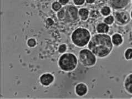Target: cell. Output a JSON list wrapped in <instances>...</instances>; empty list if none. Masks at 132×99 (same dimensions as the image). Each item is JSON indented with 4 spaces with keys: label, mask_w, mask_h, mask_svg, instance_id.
I'll list each match as a JSON object with an SVG mask.
<instances>
[{
    "label": "cell",
    "mask_w": 132,
    "mask_h": 99,
    "mask_svg": "<svg viewBox=\"0 0 132 99\" xmlns=\"http://www.w3.org/2000/svg\"><path fill=\"white\" fill-rule=\"evenodd\" d=\"M88 47L96 57L100 58H105L111 54L113 49L112 38L105 34H96L90 38Z\"/></svg>",
    "instance_id": "obj_1"
},
{
    "label": "cell",
    "mask_w": 132,
    "mask_h": 99,
    "mask_svg": "<svg viewBox=\"0 0 132 99\" xmlns=\"http://www.w3.org/2000/svg\"><path fill=\"white\" fill-rule=\"evenodd\" d=\"M90 39V33L88 29L78 28L72 33L71 40L74 44L78 47H83L89 43Z\"/></svg>",
    "instance_id": "obj_2"
},
{
    "label": "cell",
    "mask_w": 132,
    "mask_h": 99,
    "mask_svg": "<svg viewBox=\"0 0 132 99\" xmlns=\"http://www.w3.org/2000/svg\"><path fill=\"white\" fill-rule=\"evenodd\" d=\"M77 58L72 53L62 54L58 60V66L64 71H71L75 70L77 65Z\"/></svg>",
    "instance_id": "obj_3"
},
{
    "label": "cell",
    "mask_w": 132,
    "mask_h": 99,
    "mask_svg": "<svg viewBox=\"0 0 132 99\" xmlns=\"http://www.w3.org/2000/svg\"><path fill=\"white\" fill-rule=\"evenodd\" d=\"M57 17L61 21L74 22L79 18L78 10L73 6H67L58 12Z\"/></svg>",
    "instance_id": "obj_4"
},
{
    "label": "cell",
    "mask_w": 132,
    "mask_h": 99,
    "mask_svg": "<svg viewBox=\"0 0 132 99\" xmlns=\"http://www.w3.org/2000/svg\"><path fill=\"white\" fill-rule=\"evenodd\" d=\"M79 60L86 67H92L96 65L97 57L89 49H82L79 53Z\"/></svg>",
    "instance_id": "obj_5"
},
{
    "label": "cell",
    "mask_w": 132,
    "mask_h": 99,
    "mask_svg": "<svg viewBox=\"0 0 132 99\" xmlns=\"http://www.w3.org/2000/svg\"><path fill=\"white\" fill-rule=\"evenodd\" d=\"M114 20L117 24L119 25H125L130 21V17L129 13L127 12L119 11L115 13Z\"/></svg>",
    "instance_id": "obj_6"
},
{
    "label": "cell",
    "mask_w": 132,
    "mask_h": 99,
    "mask_svg": "<svg viewBox=\"0 0 132 99\" xmlns=\"http://www.w3.org/2000/svg\"><path fill=\"white\" fill-rule=\"evenodd\" d=\"M130 2V0H109L108 3L111 8L116 10L125 8Z\"/></svg>",
    "instance_id": "obj_7"
},
{
    "label": "cell",
    "mask_w": 132,
    "mask_h": 99,
    "mask_svg": "<svg viewBox=\"0 0 132 99\" xmlns=\"http://www.w3.org/2000/svg\"><path fill=\"white\" fill-rule=\"evenodd\" d=\"M40 83L44 86H48L54 81V76L50 73H46L40 77Z\"/></svg>",
    "instance_id": "obj_8"
},
{
    "label": "cell",
    "mask_w": 132,
    "mask_h": 99,
    "mask_svg": "<svg viewBox=\"0 0 132 99\" xmlns=\"http://www.w3.org/2000/svg\"><path fill=\"white\" fill-rule=\"evenodd\" d=\"M88 91L87 86L84 83H79L76 86L75 92L77 95L79 96H83L86 95Z\"/></svg>",
    "instance_id": "obj_9"
},
{
    "label": "cell",
    "mask_w": 132,
    "mask_h": 99,
    "mask_svg": "<svg viewBox=\"0 0 132 99\" xmlns=\"http://www.w3.org/2000/svg\"><path fill=\"white\" fill-rule=\"evenodd\" d=\"M124 87L127 93L132 95V73L126 77L124 80Z\"/></svg>",
    "instance_id": "obj_10"
},
{
    "label": "cell",
    "mask_w": 132,
    "mask_h": 99,
    "mask_svg": "<svg viewBox=\"0 0 132 99\" xmlns=\"http://www.w3.org/2000/svg\"><path fill=\"white\" fill-rule=\"evenodd\" d=\"M109 30V27L107 24L105 23H100L97 25V31L98 33H107Z\"/></svg>",
    "instance_id": "obj_11"
},
{
    "label": "cell",
    "mask_w": 132,
    "mask_h": 99,
    "mask_svg": "<svg viewBox=\"0 0 132 99\" xmlns=\"http://www.w3.org/2000/svg\"><path fill=\"white\" fill-rule=\"evenodd\" d=\"M112 41L113 44L116 46H119L122 44L123 39L122 36L118 33L114 34L112 37Z\"/></svg>",
    "instance_id": "obj_12"
},
{
    "label": "cell",
    "mask_w": 132,
    "mask_h": 99,
    "mask_svg": "<svg viewBox=\"0 0 132 99\" xmlns=\"http://www.w3.org/2000/svg\"><path fill=\"white\" fill-rule=\"evenodd\" d=\"M78 13H79V16L80 19H81L82 21H86L87 20V18L89 16L88 10L85 8H80L78 11Z\"/></svg>",
    "instance_id": "obj_13"
},
{
    "label": "cell",
    "mask_w": 132,
    "mask_h": 99,
    "mask_svg": "<svg viewBox=\"0 0 132 99\" xmlns=\"http://www.w3.org/2000/svg\"><path fill=\"white\" fill-rule=\"evenodd\" d=\"M111 13V10L108 6H104L101 9V14L104 16H107Z\"/></svg>",
    "instance_id": "obj_14"
},
{
    "label": "cell",
    "mask_w": 132,
    "mask_h": 99,
    "mask_svg": "<svg viewBox=\"0 0 132 99\" xmlns=\"http://www.w3.org/2000/svg\"><path fill=\"white\" fill-rule=\"evenodd\" d=\"M124 57L127 60H131L132 59V48H128L124 52Z\"/></svg>",
    "instance_id": "obj_15"
},
{
    "label": "cell",
    "mask_w": 132,
    "mask_h": 99,
    "mask_svg": "<svg viewBox=\"0 0 132 99\" xmlns=\"http://www.w3.org/2000/svg\"><path fill=\"white\" fill-rule=\"evenodd\" d=\"M104 22L108 25H111L114 21V18L113 16H109L107 17H105L104 19Z\"/></svg>",
    "instance_id": "obj_16"
},
{
    "label": "cell",
    "mask_w": 132,
    "mask_h": 99,
    "mask_svg": "<svg viewBox=\"0 0 132 99\" xmlns=\"http://www.w3.org/2000/svg\"><path fill=\"white\" fill-rule=\"evenodd\" d=\"M52 9L54 11H58L61 9L62 6L61 5L60 3V2H54L52 5Z\"/></svg>",
    "instance_id": "obj_17"
},
{
    "label": "cell",
    "mask_w": 132,
    "mask_h": 99,
    "mask_svg": "<svg viewBox=\"0 0 132 99\" xmlns=\"http://www.w3.org/2000/svg\"><path fill=\"white\" fill-rule=\"evenodd\" d=\"M36 41L34 38H30L27 41V45L29 47H34L36 45Z\"/></svg>",
    "instance_id": "obj_18"
},
{
    "label": "cell",
    "mask_w": 132,
    "mask_h": 99,
    "mask_svg": "<svg viewBox=\"0 0 132 99\" xmlns=\"http://www.w3.org/2000/svg\"><path fill=\"white\" fill-rule=\"evenodd\" d=\"M66 50H67V46L65 44H62L58 48V52L61 54L65 52Z\"/></svg>",
    "instance_id": "obj_19"
},
{
    "label": "cell",
    "mask_w": 132,
    "mask_h": 99,
    "mask_svg": "<svg viewBox=\"0 0 132 99\" xmlns=\"http://www.w3.org/2000/svg\"><path fill=\"white\" fill-rule=\"evenodd\" d=\"M84 2H85V0H73V3L77 6H81L83 5Z\"/></svg>",
    "instance_id": "obj_20"
},
{
    "label": "cell",
    "mask_w": 132,
    "mask_h": 99,
    "mask_svg": "<svg viewBox=\"0 0 132 99\" xmlns=\"http://www.w3.org/2000/svg\"><path fill=\"white\" fill-rule=\"evenodd\" d=\"M59 2L61 5L65 6L69 2V0H59Z\"/></svg>",
    "instance_id": "obj_21"
},
{
    "label": "cell",
    "mask_w": 132,
    "mask_h": 99,
    "mask_svg": "<svg viewBox=\"0 0 132 99\" xmlns=\"http://www.w3.org/2000/svg\"><path fill=\"white\" fill-rule=\"evenodd\" d=\"M86 2L87 3H88V4H92L94 2H95V1H96V0H86Z\"/></svg>",
    "instance_id": "obj_22"
},
{
    "label": "cell",
    "mask_w": 132,
    "mask_h": 99,
    "mask_svg": "<svg viewBox=\"0 0 132 99\" xmlns=\"http://www.w3.org/2000/svg\"><path fill=\"white\" fill-rule=\"evenodd\" d=\"M130 16H131V17L132 18V11H131V13H130Z\"/></svg>",
    "instance_id": "obj_23"
},
{
    "label": "cell",
    "mask_w": 132,
    "mask_h": 99,
    "mask_svg": "<svg viewBox=\"0 0 132 99\" xmlns=\"http://www.w3.org/2000/svg\"></svg>",
    "instance_id": "obj_24"
}]
</instances>
